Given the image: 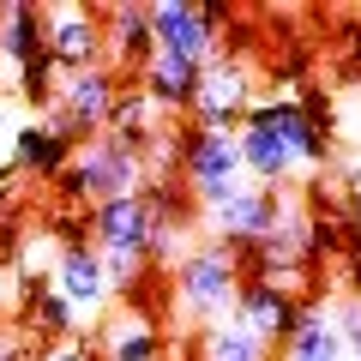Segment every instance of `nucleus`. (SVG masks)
I'll return each mask as SVG.
<instances>
[{
	"label": "nucleus",
	"mask_w": 361,
	"mask_h": 361,
	"mask_svg": "<svg viewBox=\"0 0 361 361\" xmlns=\"http://www.w3.org/2000/svg\"><path fill=\"white\" fill-rule=\"evenodd\" d=\"M169 283H175V307L187 313V319L217 325L223 313L235 307V295H241V259L223 241H199V247L180 253V265L169 271Z\"/></svg>",
	"instance_id": "f257e3e1"
},
{
	"label": "nucleus",
	"mask_w": 361,
	"mask_h": 361,
	"mask_svg": "<svg viewBox=\"0 0 361 361\" xmlns=\"http://www.w3.org/2000/svg\"><path fill=\"white\" fill-rule=\"evenodd\" d=\"M145 163L127 151V145H115L109 133H97L90 145H78L73 163H66V175L54 180L61 187L66 205H103V199H127V193H145Z\"/></svg>",
	"instance_id": "f03ea898"
},
{
	"label": "nucleus",
	"mask_w": 361,
	"mask_h": 361,
	"mask_svg": "<svg viewBox=\"0 0 361 361\" xmlns=\"http://www.w3.org/2000/svg\"><path fill=\"white\" fill-rule=\"evenodd\" d=\"M180 139V175H187V193L199 199V205H223V199L241 187V133L235 127H199V121H187V127H175Z\"/></svg>",
	"instance_id": "7ed1b4c3"
},
{
	"label": "nucleus",
	"mask_w": 361,
	"mask_h": 361,
	"mask_svg": "<svg viewBox=\"0 0 361 361\" xmlns=\"http://www.w3.org/2000/svg\"><path fill=\"white\" fill-rule=\"evenodd\" d=\"M205 217H211V241H223L229 253H247V247L271 241L283 223H295V211H289V193H283V187L241 180V187H235L223 205H211Z\"/></svg>",
	"instance_id": "20e7f679"
},
{
	"label": "nucleus",
	"mask_w": 361,
	"mask_h": 361,
	"mask_svg": "<svg viewBox=\"0 0 361 361\" xmlns=\"http://www.w3.org/2000/svg\"><path fill=\"white\" fill-rule=\"evenodd\" d=\"M115 97H121V73L109 66H90V73H61V97L42 121H49L61 139L90 145L97 133H109V115H115Z\"/></svg>",
	"instance_id": "39448f33"
},
{
	"label": "nucleus",
	"mask_w": 361,
	"mask_h": 361,
	"mask_svg": "<svg viewBox=\"0 0 361 361\" xmlns=\"http://www.w3.org/2000/svg\"><path fill=\"white\" fill-rule=\"evenodd\" d=\"M42 25H49V61L61 66V73H90V66H109L103 13H97V6L54 0V6H42Z\"/></svg>",
	"instance_id": "423d86ee"
},
{
	"label": "nucleus",
	"mask_w": 361,
	"mask_h": 361,
	"mask_svg": "<svg viewBox=\"0 0 361 361\" xmlns=\"http://www.w3.org/2000/svg\"><path fill=\"white\" fill-rule=\"evenodd\" d=\"M307 301L295 295V289H277V283H265V277H241V295H235V319L247 325V331L259 337V343H271V349H283L289 337L301 331V319H307Z\"/></svg>",
	"instance_id": "0eeeda50"
},
{
	"label": "nucleus",
	"mask_w": 361,
	"mask_h": 361,
	"mask_svg": "<svg viewBox=\"0 0 361 361\" xmlns=\"http://www.w3.org/2000/svg\"><path fill=\"white\" fill-rule=\"evenodd\" d=\"M241 127L277 133V139H283V145H289V151H295L307 169H325V163H331V133H325L319 121H313L307 109L295 103V97H259V103L241 115Z\"/></svg>",
	"instance_id": "6e6552de"
},
{
	"label": "nucleus",
	"mask_w": 361,
	"mask_h": 361,
	"mask_svg": "<svg viewBox=\"0 0 361 361\" xmlns=\"http://www.w3.org/2000/svg\"><path fill=\"white\" fill-rule=\"evenodd\" d=\"M151 25H157V54H175V61L211 66L223 49V37L205 25V6H193V0H157Z\"/></svg>",
	"instance_id": "1a4fd4ad"
},
{
	"label": "nucleus",
	"mask_w": 361,
	"mask_h": 361,
	"mask_svg": "<svg viewBox=\"0 0 361 361\" xmlns=\"http://www.w3.org/2000/svg\"><path fill=\"white\" fill-rule=\"evenodd\" d=\"M247 109H253V73H247V61L241 54H217V61L205 66L193 121L199 127H241Z\"/></svg>",
	"instance_id": "9d476101"
},
{
	"label": "nucleus",
	"mask_w": 361,
	"mask_h": 361,
	"mask_svg": "<svg viewBox=\"0 0 361 361\" xmlns=\"http://www.w3.org/2000/svg\"><path fill=\"white\" fill-rule=\"evenodd\" d=\"M103 13V42H109V73H139L157 54V25L151 6H133V0H115V6H97Z\"/></svg>",
	"instance_id": "9b49d317"
},
{
	"label": "nucleus",
	"mask_w": 361,
	"mask_h": 361,
	"mask_svg": "<svg viewBox=\"0 0 361 361\" xmlns=\"http://www.w3.org/2000/svg\"><path fill=\"white\" fill-rule=\"evenodd\" d=\"M151 229H157V223H151L145 193L90 205V247H121V253H145V259H151Z\"/></svg>",
	"instance_id": "f8f14e48"
},
{
	"label": "nucleus",
	"mask_w": 361,
	"mask_h": 361,
	"mask_svg": "<svg viewBox=\"0 0 361 361\" xmlns=\"http://www.w3.org/2000/svg\"><path fill=\"white\" fill-rule=\"evenodd\" d=\"M54 295L66 301L73 313H97L109 307V277H103V259H97V247H61V259H54Z\"/></svg>",
	"instance_id": "ddd939ff"
},
{
	"label": "nucleus",
	"mask_w": 361,
	"mask_h": 361,
	"mask_svg": "<svg viewBox=\"0 0 361 361\" xmlns=\"http://www.w3.org/2000/svg\"><path fill=\"white\" fill-rule=\"evenodd\" d=\"M199 85H205V66L175 61V54H151V61L139 66V90L163 109V115H193Z\"/></svg>",
	"instance_id": "4468645a"
},
{
	"label": "nucleus",
	"mask_w": 361,
	"mask_h": 361,
	"mask_svg": "<svg viewBox=\"0 0 361 361\" xmlns=\"http://www.w3.org/2000/svg\"><path fill=\"white\" fill-rule=\"evenodd\" d=\"M78 145L61 139V133L49 127V121H25V127H13V169L18 175H37V180H61L66 163H73Z\"/></svg>",
	"instance_id": "2eb2a0df"
},
{
	"label": "nucleus",
	"mask_w": 361,
	"mask_h": 361,
	"mask_svg": "<svg viewBox=\"0 0 361 361\" xmlns=\"http://www.w3.org/2000/svg\"><path fill=\"white\" fill-rule=\"evenodd\" d=\"M0 61H13V73L49 61V25H42V6H30V0H6V6H0Z\"/></svg>",
	"instance_id": "dca6fc26"
},
{
	"label": "nucleus",
	"mask_w": 361,
	"mask_h": 361,
	"mask_svg": "<svg viewBox=\"0 0 361 361\" xmlns=\"http://www.w3.org/2000/svg\"><path fill=\"white\" fill-rule=\"evenodd\" d=\"M157 133H163V109H157L151 97L139 90V78H133V85H121L115 115H109V139H115V145H127V151L145 163V151H151V139H157Z\"/></svg>",
	"instance_id": "f3484780"
},
{
	"label": "nucleus",
	"mask_w": 361,
	"mask_h": 361,
	"mask_svg": "<svg viewBox=\"0 0 361 361\" xmlns=\"http://www.w3.org/2000/svg\"><path fill=\"white\" fill-rule=\"evenodd\" d=\"M235 133H241V169L259 180V187H283V180L301 169V157L289 151L277 133H259V127H235Z\"/></svg>",
	"instance_id": "a211bd4d"
},
{
	"label": "nucleus",
	"mask_w": 361,
	"mask_h": 361,
	"mask_svg": "<svg viewBox=\"0 0 361 361\" xmlns=\"http://www.w3.org/2000/svg\"><path fill=\"white\" fill-rule=\"evenodd\" d=\"M103 355L109 361H163V331H157L151 313H121V319H109L103 331Z\"/></svg>",
	"instance_id": "6ab92c4d"
},
{
	"label": "nucleus",
	"mask_w": 361,
	"mask_h": 361,
	"mask_svg": "<svg viewBox=\"0 0 361 361\" xmlns=\"http://www.w3.org/2000/svg\"><path fill=\"white\" fill-rule=\"evenodd\" d=\"M283 361H349L343 337H337V319L313 307L307 319H301V331L283 343Z\"/></svg>",
	"instance_id": "aec40b11"
},
{
	"label": "nucleus",
	"mask_w": 361,
	"mask_h": 361,
	"mask_svg": "<svg viewBox=\"0 0 361 361\" xmlns=\"http://www.w3.org/2000/svg\"><path fill=\"white\" fill-rule=\"evenodd\" d=\"M199 355L205 361H271V343H259L241 319H217L199 337Z\"/></svg>",
	"instance_id": "412c9836"
},
{
	"label": "nucleus",
	"mask_w": 361,
	"mask_h": 361,
	"mask_svg": "<svg viewBox=\"0 0 361 361\" xmlns=\"http://www.w3.org/2000/svg\"><path fill=\"white\" fill-rule=\"evenodd\" d=\"M337 337H343L349 361H361V301H349V307L337 313Z\"/></svg>",
	"instance_id": "4be33fe9"
},
{
	"label": "nucleus",
	"mask_w": 361,
	"mask_h": 361,
	"mask_svg": "<svg viewBox=\"0 0 361 361\" xmlns=\"http://www.w3.org/2000/svg\"><path fill=\"white\" fill-rule=\"evenodd\" d=\"M295 103H301V109H307V115H313V121H319V127H331V97H325V90H319V85H301V90H295Z\"/></svg>",
	"instance_id": "5701e85b"
},
{
	"label": "nucleus",
	"mask_w": 361,
	"mask_h": 361,
	"mask_svg": "<svg viewBox=\"0 0 361 361\" xmlns=\"http://www.w3.org/2000/svg\"><path fill=\"white\" fill-rule=\"evenodd\" d=\"M37 361H90V349L78 343V337H66V343H42Z\"/></svg>",
	"instance_id": "b1692460"
},
{
	"label": "nucleus",
	"mask_w": 361,
	"mask_h": 361,
	"mask_svg": "<svg viewBox=\"0 0 361 361\" xmlns=\"http://www.w3.org/2000/svg\"><path fill=\"white\" fill-rule=\"evenodd\" d=\"M13 301H18V277H13V271H6V265H0V313L13 307Z\"/></svg>",
	"instance_id": "393cba45"
},
{
	"label": "nucleus",
	"mask_w": 361,
	"mask_h": 361,
	"mask_svg": "<svg viewBox=\"0 0 361 361\" xmlns=\"http://www.w3.org/2000/svg\"><path fill=\"white\" fill-rule=\"evenodd\" d=\"M0 361H30V355H18L13 343H0Z\"/></svg>",
	"instance_id": "a878e982"
},
{
	"label": "nucleus",
	"mask_w": 361,
	"mask_h": 361,
	"mask_svg": "<svg viewBox=\"0 0 361 361\" xmlns=\"http://www.w3.org/2000/svg\"><path fill=\"white\" fill-rule=\"evenodd\" d=\"M349 205H355V217H361V180H355V193H349Z\"/></svg>",
	"instance_id": "bb28decb"
}]
</instances>
